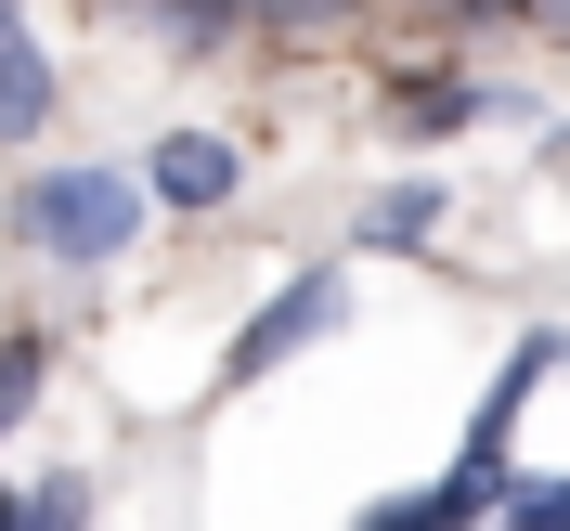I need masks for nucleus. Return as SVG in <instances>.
I'll return each instance as SVG.
<instances>
[{
	"instance_id": "nucleus-15",
	"label": "nucleus",
	"mask_w": 570,
	"mask_h": 531,
	"mask_svg": "<svg viewBox=\"0 0 570 531\" xmlns=\"http://www.w3.org/2000/svg\"><path fill=\"white\" fill-rule=\"evenodd\" d=\"M544 27H570V0H544Z\"/></svg>"
},
{
	"instance_id": "nucleus-9",
	"label": "nucleus",
	"mask_w": 570,
	"mask_h": 531,
	"mask_svg": "<svg viewBox=\"0 0 570 531\" xmlns=\"http://www.w3.org/2000/svg\"><path fill=\"white\" fill-rule=\"evenodd\" d=\"M0 519H13V531H78V519H91V480H39V493H13Z\"/></svg>"
},
{
	"instance_id": "nucleus-14",
	"label": "nucleus",
	"mask_w": 570,
	"mask_h": 531,
	"mask_svg": "<svg viewBox=\"0 0 570 531\" xmlns=\"http://www.w3.org/2000/svg\"><path fill=\"white\" fill-rule=\"evenodd\" d=\"M454 13H519V0H454ZM532 13H544V0H532Z\"/></svg>"
},
{
	"instance_id": "nucleus-6",
	"label": "nucleus",
	"mask_w": 570,
	"mask_h": 531,
	"mask_svg": "<svg viewBox=\"0 0 570 531\" xmlns=\"http://www.w3.org/2000/svg\"><path fill=\"white\" fill-rule=\"evenodd\" d=\"M39 117H52V52L27 27H0V142H27Z\"/></svg>"
},
{
	"instance_id": "nucleus-4",
	"label": "nucleus",
	"mask_w": 570,
	"mask_h": 531,
	"mask_svg": "<svg viewBox=\"0 0 570 531\" xmlns=\"http://www.w3.org/2000/svg\"><path fill=\"white\" fill-rule=\"evenodd\" d=\"M558 363H570V337H558V324H532V337L505 351V376L480 390V415H466V454H480V466H505V427L532 415V390L558 376Z\"/></svg>"
},
{
	"instance_id": "nucleus-12",
	"label": "nucleus",
	"mask_w": 570,
	"mask_h": 531,
	"mask_svg": "<svg viewBox=\"0 0 570 531\" xmlns=\"http://www.w3.org/2000/svg\"><path fill=\"white\" fill-rule=\"evenodd\" d=\"M156 13H169L181 39H220V27H234V13H247V0H156Z\"/></svg>"
},
{
	"instance_id": "nucleus-2",
	"label": "nucleus",
	"mask_w": 570,
	"mask_h": 531,
	"mask_svg": "<svg viewBox=\"0 0 570 531\" xmlns=\"http://www.w3.org/2000/svg\"><path fill=\"white\" fill-rule=\"evenodd\" d=\"M505 493H519V466L454 454V480H428V493H402V505H363V531H480V519H505Z\"/></svg>"
},
{
	"instance_id": "nucleus-1",
	"label": "nucleus",
	"mask_w": 570,
	"mask_h": 531,
	"mask_svg": "<svg viewBox=\"0 0 570 531\" xmlns=\"http://www.w3.org/2000/svg\"><path fill=\"white\" fill-rule=\"evenodd\" d=\"M27 234L52 259H78V273H91V259H117L142 234V181L130 169H39L27 181Z\"/></svg>"
},
{
	"instance_id": "nucleus-17",
	"label": "nucleus",
	"mask_w": 570,
	"mask_h": 531,
	"mask_svg": "<svg viewBox=\"0 0 570 531\" xmlns=\"http://www.w3.org/2000/svg\"><path fill=\"white\" fill-rule=\"evenodd\" d=\"M0 531H13V519H0Z\"/></svg>"
},
{
	"instance_id": "nucleus-10",
	"label": "nucleus",
	"mask_w": 570,
	"mask_h": 531,
	"mask_svg": "<svg viewBox=\"0 0 570 531\" xmlns=\"http://www.w3.org/2000/svg\"><path fill=\"white\" fill-rule=\"evenodd\" d=\"M39 376H52V351H39V337H0V427L39 402Z\"/></svg>"
},
{
	"instance_id": "nucleus-8",
	"label": "nucleus",
	"mask_w": 570,
	"mask_h": 531,
	"mask_svg": "<svg viewBox=\"0 0 570 531\" xmlns=\"http://www.w3.org/2000/svg\"><path fill=\"white\" fill-rule=\"evenodd\" d=\"M428 220H441V181H390V195L363 208V247H415Z\"/></svg>"
},
{
	"instance_id": "nucleus-16",
	"label": "nucleus",
	"mask_w": 570,
	"mask_h": 531,
	"mask_svg": "<svg viewBox=\"0 0 570 531\" xmlns=\"http://www.w3.org/2000/svg\"><path fill=\"white\" fill-rule=\"evenodd\" d=\"M0 27H27V13H13V0H0Z\"/></svg>"
},
{
	"instance_id": "nucleus-3",
	"label": "nucleus",
	"mask_w": 570,
	"mask_h": 531,
	"mask_svg": "<svg viewBox=\"0 0 570 531\" xmlns=\"http://www.w3.org/2000/svg\"><path fill=\"white\" fill-rule=\"evenodd\" d=\"M337 312H351V285H337V273H298L285 298H259V312H247V337H234V376H273V363H285V351H312Z\"/></svg>"
},
{
	"instance_id": "nucleus-11",
	"label": "nucleus",
	"mask_w": 570,
	"mask_h": 531,
	"mask_svg": "<svg viewBox=\"0 0 570 531\" xmlns=\"http://www.w3.org/2000/svg\"><path fill=\"white\" fill-rule=\"evenodd\" d=\"M493 531H570V480H519Z\"/></svg>"
},
{
	"instance_id": "nucleus-5",
	"label": "nucleus",
	"mask_w": 570,
	"mask_h": 531,
	"mask_svg": "<svg viewBox=\"0 0 570 531\" xmlns=\"http://www.w3.org/2000/svg\"><path fill=\"white\" fill-rule=\"evenodd\" d=\"M234 169H247V156H234L220 130H169L156 156H142V181H156V208H234Z\"/></svg>"
},
{
	"instance_id": "nucleus-7",
	"label": "nucleus",
	"mask_w": 570,
	"mask_h": 531,
	"mask_svg": "<svg viewBox=\"0 0 570 531\" xmlns=\"http://www.w3.org/2000/svg\"><path fill=\"white\" fill-rule=\"evenodd\" d=\"M402 130H466V117H493V91H466V78H415V91H390Z\"/></svg>"
},
{
	"instance_id": "nucleus-13",
	"label": "nucleus",
	"mask_w": 570,
	"mask_h": 531,
	"mask_svg": "<svg viewBox=\"0 0 570 531\" xmlns=\"http://www.w3.org/2000/svg\"><path fill=\"white\" fill-rule=\"evenodd\" d=\"M259 13H285V27H324V13H351V0H259Z\"/></svg>"
}]
</instances>
